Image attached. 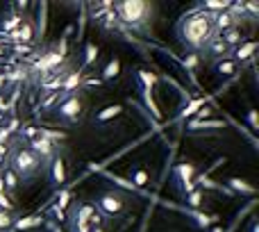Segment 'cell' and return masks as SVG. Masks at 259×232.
Wrapping results in <instances>:
<instances>
[{"label": "cell", "instance_id": "cell-9", "mask_svg": "<svg viewBox=\"0 0 259 232\" xmlns=\"http://www.w3.org/2000/svg\"><path fill=\"white\" fill-rule=\"evenodd\" d=\"M255 50H257V41H241L239 46L232 50V57L230 60L239 66V64H246V62H253V57H255Z\"/></svg>", "mask_w": 259, "mask_h": 232}, {"label": "cell", "instance_id": "cell-8", "mask_svg": "<svg viewBox=\"0 0 259 232\" xmlns=\"http://www.w3.org/2000/svg\"><path fill=\"white\" fill-rule=\"evenodd\" d=\"M27 146H30V150H32L37 157H39V162H53L55 157H57V146H55L53 141L43 139V137H37V139L27 141Z\"/></svg>", "mask_w": 259, "mask_h": 232}, {"label": "cell", "instance_id": "cell-43", "mask_svg": "<svg viewBox=\"0 0 259 232\" xmlns=\"http://www.w3.org/2000/svg\"><path fill=\"white\" fill-rule=\"evenodd\" d=\"M82 86H102V80L100 78H84L82 80Z\"/></svg>", "mask_w": 259, "mask_h": 232}, {"label": "cell", "instance_id": "cell-27", "mask_svg": "<svg viewBox=\"0 0 259 232\" xmlns=\"http://www.w3.org/2000/svg\"><path fill=\"white\" fill-rule=\"evenodd\" d=\"M60 100H61L60 93H46V96H43V100L39 103V112L43 114V112H48V109L57 107V103H60Z\"/></svg>", "mask_w": 259, "mask_h": 232}, {"label": "cell", "instance_id": "cell-5", "mask_svg": "<svg viewBox=\"0 0 259 232\" xmlns=\"http://www.w3.org/2000/svg\"><path fill=\"white\" fill-rule=\"evenodd\" d=\"M57 116L66 123H75L80 121V116L84 114V103H82L80 93H68V96H61V100L57 103Z\"/></svg>", "mask_w": 259, "mask_h": 232}, {"label": "cell", "instance_id": "cell-13", "mask_svg": "<svg viewBox=\"0 0 259 232\" xmlns=\"http://www.w3.org/2000/svg\"><path fill=\"white\" fill-rule=\"evenodd\" d=\"M220 39H223V43H225V46L230 48V53H232L234 48L243 41V30H241V25H232L230 30L220 32Z\"/></svg>", "mask_w": 259, "mask_h": 232}, {"label": "cell", "instance_id": "cell-49", "mask_svg": "<svg viewBox=\"0 0 259 232\" xmlns=\"http://www.w3.org/2000/svg\"><path fill=\"white\" fill-rule=\"evenodd\" d=\"M212 232H223V228H220V226H216V228H214Z\"/></svg>", "mask_w": 259, "mask_h": 232}, {"label": "cell", "instance_id": "cell-21", "mask_svg": "<svg viewBox=\"0 0 259 232\" xmlns=\"http://www.w3.org/2000/svg\"><path fill=\"white\" fill-rule=\"evenodd\" d=\"M46 25H48V2H41L39 5V21L34 25V37L43 39L46 37Z\"/></svg>", "mask_w": 259, "mask_h": 232}, {"label": "cell", "instance_id": "cell-22", "mask_svg": "<svg viewBox=\"0 0 259 232\" xmlns=\"http://www.w3.org/2000/svg\"><path fill=\"white\" fill-rule=\"evenodd\" d=\"M120 73V60L119 57H112V60L107 62V66L102 68V82H109V80H116Z\"/></svg>", "mask_w": 259, "mask_h": 232}, {"label": "cell", "instance_id": "cell-42", "mask_svg": "<svg viewBox=\"0 0 259 232\" xmlns=\"http://www.w3.org/2000/svg\"><path fill=\"white\" fill-rule=\"evenodd\" d=\"M5 130H7V132H9V134L19 132V130H20V123H19V119H9V123H7V126H5Z\"/></svg>", "mask_w": 259, "mask_h": 232}, {"label": "cell", "instance_id": "cell-20", "mask_svg": "<svg viewBox=\"0 0 259 232\" xmlns=\"http://www.w3.org/2000/svg\"><path fill=\"white\" fill-rule=\"evenodd\" d=\"M230 5H232L230 0H205V2H200V9L209 14H220V12H227Z\"/></svg>", "mask_w": 259, "mask_h": 232}, {"label": "cell", "instance_id": "cell-11", "mask_svg": "<svg viewBox=\"0 0 259 232\" xmlns=\"http://www.w3.org/2000/svg\"><path fill=\"white\" fill-rule=\"evenodd\" d=\"M43 214L37 212V214H30V216H25V219H14L12 223V232H23V230H32V228L41 226L43 223Z\"/></svg>", "mask_w": 259, "mask_h": 232}, {"label": "cell", "instance_id": "cell-14", "mask_svg": "<svg viewBox=\"0 0 259 232\" xmlns=\"http://www.w3.org/2000/svg\"><path fill=\"white\" fill-rule=\"evenodd\" d=\"M205 50L212 55V57H219V60H225V57H230V48L223 43V39H220L219 34L209 39V43L205 46Z\"/></svg>", "mask_w": 259, "mask_h": 232}, {"label": "cell", "instance_id": "cell-40", "mask_svg": "<svg viewBox=\"0 0 259 232\" xmlns=\"http://www.w3.org/2000/svg\"><path fill=\"white\" fill-rule=\"evenodd\" d=\"M212 107H200L198 112H196V119L193 121H205V119H209V116H212Z\"/></svg>", "mask_w": 259, "mask_h": 232}, {"label": "cell", "instance_id": "cell-16", "mask_svg": "<svg viewBox=\"0 0 259 232\" xmlns=\"http://www.w3.org/2000/svg\"><path fill=\"white\" fill-rule=\"evenodd\" d=\"M186 214L196 221L198 228H209V226H216V223H219V216H216V214H205V212H200V210H186Z\"/></svg>", "mask_w": 259, "mask_h": 232}, {"label": "cell", "instance_id": "cell-33", "mask_svg": "<svg viewBox=\"0 0 259 232\" xmlns=\"http://www.w3.org/2000/svg\"><path fill=\"white\" fill-rule=\"evenodd\" d=\"M12 53L16 55V57H25V55L34 53V48L27 46V43H12Z\"/></svg>", "mask_w": 259, "mask_h": 232}, {"label": "cell", "instance_id": "cell-26", "mask_svg": "<svg viewBox=\"0 0 259 232\" xmlns=\"http://www.w3.org/2000/svg\"><path fill=\"white\" fill-rule=\"evenodd\" d=\"M98 53H100V50H98V46L89 41V43L84 46V62H82V68H80V71H86V68L91 66L93 62L98 60Z\"/></svg>", "mask_w": 259, "mask_h": 232}, {"label": "cell", "instance_id": "cell-19", "mask_svg": "<svg viewBox=\"0 0 259 232\" xmlns=\"http://www.w3.org/2000/svg\"><path fill=\"white\" fill-rule=\"evenodd\" d=\"M134 80H137V84L143 89V91H153L155 82H157V75L150 73V71H134Z\"/></svg>", "mask_w": 259, "mask_h": 232}, {"label": "cell", "instance_id": "cell-46", "mask_svg": "<svg viewBox=\"0 0 259 232\" xmlns=\"http://www.w3.org/2000/svg\"><path fill=\"white\" fill-rule=\"evenodd\" d=\"M248 121H250L253 130H257V114H255V109H250V114H248Z\"/></svg>", "mask_w": 259, "mask_h": 232}, {"label": "cell", "instance_id": "cell-44", "mask_svg": "<svg viewBox=\"0 0 259 232\" xmlns=\"http://www.w3.org/2000/svg\"><path fill=\"white\" fill-rule=\"evenodd\" d=\"M246 14L257 16V14H259V5H257V2H246Z\"/></svg>", "mask_w": 259, "mask_h": 232}, {"label": "cell", "instance_id": "cell-31", "mask_svg": "<svg viewBox=\"0 0 259 232\" xmlns=\"http://www.w3.org/2000/svg\"><path fill=\"white\" fill-rule=\"evenodd\" d=\"M55 198H57V203H55V205L60 207V210H64V212H66L68 203H71V191H68V189H61L60 193H55Z\"/></svg>", "mask_w": 259, "mask_h": 232}, {"label": "cell", "instance_id": "cell-25", "mask_svg": "<svg viewBox=\"0 0 259 232\" xmlns=\"http://www.w3.org/2000/svg\"><path fill=\"white\" fill-rule=\"evenodd\" d=\"M209 127H225V123L223 121H189L186 123V130H191V132H196V130H209Z\"/></svg>", "mask_w": 259, "mask_h": 232}, {"label": "cell", "instance_id": "cell-30", "mask_svg": "<svg viewBox=\"0 0 259 232\" xmlns=\"http://www.w3.org/2000/svg\"><path fill=\"white\" fill-rule=\"evenodd\" d=\"M130 180H132V185L137 187V189H143V187L148 185V171H143V169H137V171L130 175Z\"/></svg>", "mask_w": 259, "mask_h": 232}, {"label": "cell", "instance_id": "cell-41", "mask_svg": "<svg viewBox=\"0 0 259 232\" xmlns=\"http://www.w3.org/2000/svg\"><path fill=\"white\" fill-rule=\"evenodd\" d=\"M43 226H46L48 232H64L60 223H57V221H53V219H46V221H43Z\"/></svg>", "mask_w": 259, "mask_h": 232}, {"label": "cell", "instance_id": "cell-28", "mask_svg": "<svg viewBox=\"0 0 259 232\" xmlns=\"http://www.w3.org/2000/svg\"><path fill=\"white\" fill-rule=\"evenodd\" d=\"M216 71H219L223 78H227V75L237 73V64H234L230 57H225V60H219V64H216Z\"/></svg>", "mask_w": 259, "mask_h": 232}, {"label": "cell", "instance_id": "cell-10", "mask_svg": "<svg viewBox=\"0 0 259 232\" xmlns=\"http://www.w3.org/2000/svg\"><path fill=\"white\" fill-rule=\"evenodd\" d=\"M82 80H84V71H68V75L64 78V82H61V91H64V96H68V93H75L78 89H82Z\"/></svg>", "mask_w": 259, "mask_h": 232}, {"label": "cell", "instance_id": "cell-36", "mask_svg": "<svg viewBox=\"0 0 259 232\" xmlns=\"http://www.w3.org/2000/svg\"><path fill=\"white\" fill-rule=\"evenodd\" d=\"M19 132H20V137H25L27 141H32V139H37V137H39V127H34V126H25V127H20Z\"/></svg>", "mask_w": 259, "mask_h": 232}, {"label": "cell", "instance_id": "cell-39", "mask_svg": "<svg viewBox=\"0 0 259 232\" xmlns=\"http://www.w3.org/2000/svg\"><path fill=\"white\" fill-rule=\"evenodd\" d=\"M50 214H53V221H57V223H64V221H66V212H64V210H60L55 203L50 205Z\"/></svg>", "mask_w": 259, "mask_h": 232}, {"label": "cell", "instance_id": "cell-48", "mask_svg": "<svg viewBox=\"0 0 259 232\" xmlns=\"http://www.w3.org/2000/svg\"><path fill=\"white\" fill-rule=\"evenodd\" d=\"M5 191V182H2V178H0V193Z\"/></svg>", "mask_w": 259, "mask_h": 232}, {"label": "cell", "instance_id": "cell-29", "mask_svg": "<svg viewBox=\"0 0 259 232\" xmlns=\"http://www.w3.org/2000/svg\"><path fill=\"white\" fill-rule=\"evenodd\" d=\"M0 178H2V182H5V191H14V189L19 187V178H16V173H14L12 169H7Z\"/></svg>", "mask_w": 259, "mask_h": 232}, {"label": "cell", "instance_id": "cell-6", "mask_svg": "<svg viewBox=\"0 0 259 232\" xmlns=\"http://www.w3.org/2000/svg\"><path fill=\"white\" fill-rule=\"evenodd\" d=\"M96 210L100 214H105V216H119L125 210V198L119 191H105L96 200Z\"/></svg>", "mask_w": 259, "mask_h": 232}, {"label": "cell", "instance_id": "cell-38", "mask_svg": "<svg viewBox=\"0 0 259 232\" xmlns=\"http://www.w3.org/2000/svg\"><path fill=\"white\" fill-rule=\"evenodd\" d=\"M182 64H184V68L189 71V73H193V68L198 66V55H196V53H189L184 60H182Z\"/></svg>", "mask_w": 259, "mask_h": 232}, {"label": "cell", "instance_id": "cell-3", "mask_svg": "<svg viewBox=\"0 0 259 232\" xmlns=\"http://www.w3.org/2000/svg\"><path fill=\"white\" fill-rule=\"evenodd\" d=\"M39 157L30 150V148H20V150H14L12 155V171L16 173V178H32L34 173L39 171Z\"/></svg>", "mask_w": 259, "mask_h": 232}, {"label": "cell", "instance_id": "cell-23", "mask_svg": "<svg viewBox=\"0 0 259 232\" xmlns=\"http://www.w3.org/2000/svg\"><path fill=\"white\" fill-rule=\"evenodd\" d=\"M123 114V105H107L105 109H100L98 114H96V121L98 123H105V121H112L116 119V116H120Z\"/></svg>", "mask_w": 259, "mask_h": 232}, {"label": "cell", "instance_id": "cell-35", "mask_svg": "<svg viewBox=\"0 0 259 232\" xmlns=\"http://www.w3.org/2000/svg\"><path fill=\"white\" fill-rule=\"evenodd\" d=\"M12 223H14V216L9 212H0V232L5 230V232H9L12 230Z\"/></svg>", "mask_w": 259, "mask_h": 232}, {"label": "cell", "instance_id": "cell-24", "mask_svg": "<svg viewBox=\"0 0 259 232\" xmlns=\"http://www.w3.org/2000/svg\"><path fill=\"white\" fill-rule=\"evenodd\" d=\"M184 200H186V207H189V210H200V207H202V200H205V191H202L200 187H196L191 193H186Z\"/></svg>", "mask_w": 259, "mask_h": 232}, {"label": "cell", "instance_id": "cell-37", "mask_svg": "<svg viewBox=\"0 0 259 232\" xmlns=\"http://www.w3.org/2000/svg\"><path fill=\"white\" fill-rule=\"evenodd\" d=\"M25 68H16V71H9L5 73V82H19V80H25Z\"/></svg>", "mask_w": 259, "mask_h": 232}, {"label": "cell", "instance_id": "cell-4", "mask_svg": "<svg viewBox=\"0 0 259 232\" xmlns=\"http://www.w3.org/2000/svg\"><path fill=\"white\" fill-rule=\"evenodd\" d=\"M196 175H198V169H196L193 162H179L173 169V185L178 187V191L182 196H186L198 187L196 185Z\"/></svg>", "mask_w": 259, "mask_h": 232}, {"label": "cell", "instance_id": "cell-47", "mask_svg": "<svg viewBox=\"0 0 259 232\" xmlns=\"http://www.w3.org/2000/svg\"><path fill=\"white\" fill-rule=\"evenodd\" d=\"M91 232H107V230L102 226H96V228H91Z\"/></svg>", "mask_w": 259, "mask_h": 232}, {"label": "cell", "instance_id": "cell-7", "mask_svg": "<svg viewBox=\"0 0 259 232\" xmlns=\"http://www.w3.org/2000/svg\"><path fill=\"white\" fill-rule=\"evenodd\" d=\"M64 62L66 60L60 57V53H57L55 48H50V50H46V53H41V57L30 66V71H34V73H43V78H50L55 68H60Z\"/></svg>", "mask_w": 259, "mask_h": 232}, {"label": "cell", "instance_id": "cell-15", "mask_svg": "<svg viewBox=\"0 0 259 232\" xmlns=\"http://www.w3.org/2000/svg\"><path fill=\"white\" fill-rule=\"evenodd\" d=\"M225 187L232 193H241V196H255V187L250 185V182H246V180H241V178H230Z\"/></svg>", "mask_w": 259, "mask_h": 232}, {"label": "cell", "instance_id": "cell-1", "mask_svg": "<svg viewBox=\"0 0 259 232\" xmlns=\"http://www.w3.org/2000/svg\"><path fill=\"white\" fill-rule=\"evenodd\" d=\"M214 16L216 14L202 12L198 7H193L191 12H186L179 16V21L175 23V34H178L179 43L184 48H189L191 53L198 55L200 50H205V46L209 43L212 37H216L214 30Z\"/></svg>", "mask_w": 259, "mask_h": 232}, {"label": "cell", "instance_id": "cell-50", "mask_svg": "<svg viewBox=\"0 0 259 232\" xmlns=\"http://www.w3.org/2000/svg\"><path fill=\"white\" fill-rule=\"evenodd\" d=\"M0 55H5V50H2V48H0Z\"/></svg>", "mask_w": 259, "mask_h": 232}, {"label": "cell", "instance_id": "cell-18", "mask_svg": "<svg viewBox=\"0 0 259 232\" xmlns=\"http://www.w3.org/2000/svg\"><path fill=\"white\" fill-rule=\"evenodd\" d=\"M93 212H96V207L91 205V203H80V205H75L73 207V212H71V216L68 219H75V221H91V216H93ZM91 226V223H89Z\"/></svg>", "mask_w": 259, "mask_h": 232}, {"label": "cell", "instance_id": "cell-17", "mask_svg": "<svg viewBox=\"0 0 259 232\" xmlns=\"http://www.w3.org/2000/svg\"><path fill=\"white\" fill-rule=\"evenodd\" d=\"M232 25H239V21L234 19L230 12H220V14L214 16V30H216V34L225 32V30H230Z\"/></svg>", "mask_w": 259, "mask_h": 232}, {"label": "cell", "instance_id": "cell-34", "mask_svg": "<svg viewBox=\"0 0 259 232\" xmlns=\"http://www.w3.org/2000/svg\"><path fill=\"white\" fill-rule=\"evenodd\" d=\"M200 107H205V100H202V98H200V100H193L191 105H189L184 112H182V119H189V116H193V114L198 112Z\"/></svg>", "mask_w": 259, "mask_h": 232}, {"label": "cell", "instance_id": "cell-32", "mask_svg": "<svg viewBox=\"0 0 259 232\" xmlns=\"http://www.w3.org/2000/svg\"><path fill=\"white\" fill-rule=\"evenodd\" d=\"M0 212H9V214L14 212V200L7 191L0 193Z\"/></svg>", "mask_w": 259, "mask_h": 232}, {"label": "cell", "instance_id": "cell-2", "mask_svg": "<svg viewBox=\"0 0 259 232\" xmlns=\"http://www.w3.org/2000/svg\"><path fill=\"white\" fill-rule=\"evenodd\" d=\"M112 12L120 25L132 27V30H143L153 16V5L143 2V0H123V2H112Z\"/></svg>", "mask_w": 259, "mask_h": 232}, {"label": "cell", "instance_id": "cell-12", "mask_svg": "<svg viewBox=\"0 0 259 232\" xmlns=\"http://www.w3.org/2000/svg\"><path fill=\"white\" fill-rule=\"evenodd\" d=\"M48 166H50V180H53V185L61 187L64 182H66V164H64V159L55 157Z\"/></svg>", "mask_w": 259, "mask_h": 232}, {"label": "cell", "instance_id": "cell-45", "mask_svg": "<svg viewBox=\"0 0 259 232\" xmlns=\"http://www.w3.org/2000/svg\"><path fill=\"white\" fill-rule=\"evenodd\" d=\"M9 109H12V107H9V103L5 100V96H0V114H7Z\"/></svg>", "mask_w": 259, "mask_h": 232}]
</instances>
